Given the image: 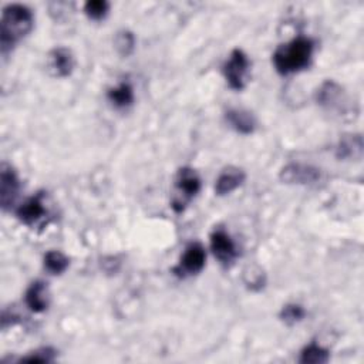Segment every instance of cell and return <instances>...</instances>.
Instances as JSON below:
<instances>
[{
	"label": "cell",
	"instance_id": "52a82bcc",
	"mask_svg": "<svg viewBox=\"0 0 364 364\" xmlns=\"http://www.w3.org/2000/svg\"><path fill=\"white\" fill-rule=\"evenodd\" d=\"M281 179L286 184H315L320 179V172L317 168L303 164H289L281 172Z\"/></svg>",
	"mask_w": 364,
	"mask_h": 364
},
{
	"label": "cell",
	"instance_id": "d6986e66",
	"mask_svg": "<svg viewBox=\"0 0 364 364\" xmlns=\"http://www.w3.org/2000/svg\"><path fill=\"white\" fill-rule=\"evenodd\" d=\"M109 9H110V5L106 2V0H91V2H87L84 5L85 15L93 20L104 19L109 13Z\"/></svg>",
	"mask_w": 364,
	"mask_h": 364
},
{
	"label": "cell",
	"instance_id": "9c48e42d",
	"mask_svg": "<svg viewBox=\"0 0 364 364\" xmlns=\"http://www.w3.org/2000/svg\"><path fill=\"white\" fill-rule=\"evenodd\" d=\"M49 71L51 75L63 78L68 77L74 68V57L66 47H56L49 53Z\"/></svg>",
	"mask_w": 364,
	"mask_h": 364
},
{
	"label": "cell",
	"instance_id": "44dd1931",
	"mask_svg": "<svg viewBox=\"0 0 364 364\" xmlns=\"http://www.w3.org/2000/svg\"><path fill=\"white\" fill-rule=\"evenodd\" d=\"M305 317V309L301 305H286L281 312V319L288 324H295Z\"/></svg>",
	"mask_w": 364,
	"mask_h": 364
},
{
	"label": "cell",
	"instance_id": "7a4b0ae2",
	"mask_svg": "<svg viewBox=\"0 0 364 364\" xmlns=\"http://www.w3.org/2000/svg\"><path fill=\"white\" fill-rule=\"evenodd\" d=\"M315 44L309 37L299 36L282 44L273 54V64L278 73L286 75L306 68L310 64Z\"/></svg>",
	"mask_w": 364,
	"mask_h": 364
},
{
	"label": "cell",
	"instance_id": "4fadbf2b",
	"mask_svg": "<svg viewBox=\"0 0 364 364\" xmlns=\"http://www.w3.org/2000/svg\"><path fill=\"white\" fill-rule=\"evenodd\" d=\"M226 121L231 124V127L238 131L239 134L249 135L256 128V120L252 113L241 109H232L226 111Z\"/></svg>",
	"mask_w": 364,
	"mask_h": 364
},
{
	"label": "cell",
	"instance_id": "7402d4cb",
	"mask_svg": "<svg viewBox=\"0 0 364 364\" xmlns=\"http://www.w3.org/2000/svg\"><path fill=\"white\" fill-rule=\"evenodd\" d=\"M56 350L50 347H43L36 351H33L30 356L22 357V361H29V363H50L54 360Z\"/></svg>",
	"mask_w": 364,
	"mask_h": 364
},
{
	"label": "cell",
	"instance_id": "7c38bea8",
	"mask_svg": "<svg viewBox=\"0 0 364 364\" xmlns=\"http://www.w3.org/2000/svg\"><path fill=\"white\" fill-rule=\"evenodd\" d=\"M245 181V172L241 168L229 166L226 168L217 179L215 184V193L219 197L228 195L233 193L236 188H239Z\"/></svg>",
	"mask_w": 364,
	"mask_h": 364
},
{
	"label": "cell",
	"instance_id": "e0dca14e",
	"mask_svg": "<svg viewBox=\"0 0 364 364\" xmlns=\"http://www.w3.org/2000/svg\"><path fill=\"white\" fill-rule=\"evenodd\" d=\"M329 360H330L329 351L316 343H312L308 347H305L299 358V361L303 364H324Z\"/></svg>",
	"mask_w": 364,
	"mask_h": 364
},
{
	"label": "cell",
	"instance_id": "6da1fadb",
	"mask_svg": "<svg viewBox=\"0 0 364 364\" xmlns=\"http://www.w3.org/2000/svg\"><path fill=\"white\" fill-rule=\"evenodd\" d=\"M33 13L25 5H9L4 9L0 22V46L2 53L8 54L19 40L28 36L33 29Z\"/></svg>",
	"mask_w": 364,
	"mask_h": 364
},
{
	"label": "cell",
	"instance_id": "2e32d148",
	"mask_svg": "<svg viewBox=\"0 0 364 364\" xmlns=\"http://www.w3.org/2000/svg\"><path fill=\"white\" fill-rule=\"evenodd\" d=\"M110 103L117 109H127L134 103V88L130 83L124 81L111 88L107 95Z\"/></svg>",
	"mask_w": 364,
	"mask_h": 364
},
{
	"label": "cell",
	"instance_id": "30bf717a",
	"mask_svg": "<svg viewBox=\"0 0 364 364\" xmlns=\"http://www.w3.org/2000/svg\"><path fill=\"white\" fill-rule=\"evenodd\" d=\"M316 100L323 109H326L329 111L340 110L344 103L343 88L337 83L329 80V81L323 83L322 87L317 90Z\"/></svg>",
	"mask_w": 364,
	"mask_h": 364
},
{
	"label": "cell",
	"instance_id": "8992f818",
	"mask_svg": "<svg viewBox=\"0 0 364 364\" xmlns=\"http://www.w3.org/2000/svg\"><path fill=\"white\" fill-rule=\"evenodd\" d=\"M19 178L12 166L4 164L0 168V204L4 210L12 207L19 193Z\"/></svg>",
	"mask_w": 364,
	"mask_h": 364
},
{
	"label": "cell",
	"instance_id": "5b68a950",
	"mask_svg": "<svg viewBox=\"0 0 364 364\" xmlns=\"http://www.w3.org/2000/svg\"><path fill=\"white\" fill-rule=\"evenodd\" d=\"M205 260H207V253L204 246L195 242L187 246L186 252L181 256L178 266L174 270L179 277L198 275L205 266Z\"/></svg>",
	"mask_w": 364,
	"mask_h": 364
},
{
	"label": "cell",
	"instance_id": "277c9868",
	"mask_svg": "<svg viewBox=\"0 0 364 364\" xmlns=\"http://www.w3.org/2000/svg\"><path fill=\"white\" fill-rule=\"evenodd\" d=\"M248 70H249L248 56L241 49H235L231 53L229 60L224 66V75L232 90H238V91L243 90Z\"/></svg>",
	"mask_w": 364,
	"mask_h": 364
},
{
	"label": "cell",
	"instance_id": "3957f363",
	"mask_svg": "<svg viewBox=\"0 0 364 364\" xmlns=\"http://www.w3.org/2000/svg\"><path fill=\"white\" fill-rule=\"evenodd\" d=\"M175 188L178 195L172 201V208L176 212H182L186 205L201 191V178L193 168H181L175 176Z\"/></svg>",
	"mask_w": 364,
	"mask_h": 364
},
{
	"label": "cell",
	"instance_id": "ac0fdd59",
	"mask_svg": "<svg viewBox=\"0 0 364 364\" xmlns=\"http://www.w3.org/2000/svg\"><path fill=\"white\" fill-rule=\"evenodd\" d=\"M68 265V257L59 250H49L44 256V267L51 275H61L63 272L67 270Z\"/></svg>",
	"mask_w": 364,
	"mask_h": 364
},
{
	"label": "cell",
	"instance_id": "ffe728a7",
	"mask_svg": "<svg viewBox=\"0 0 364 364\" xmlns=\"http://www.w3.org/2000/svg\"><path fill=\"white\" fill-rule=\"evenodd\" d=\"M135 39L130 32H121L116 37V47L121 56H130L134 51Z\"/></svg>",
	"mask_w": 364,
	"mask_h": 364
},
{
	"label": "cell",
	"instance_id": "5bb4252c",
	"mask_svg": "<svg viewBox=\"0 0 364 364\" xmlns=\"http://www.w3.org/2000/svg\"><path fill=\"white\" fill-rule=\"evenodd\" d=\"M26 305L28 308L35 313H42L49 306V295H47V286L44 282L37 281L30 285V288L26 292Z\"/></svg>",
	"mask_w": 364,
	"mask_h": 364
},
{
	"label": "cell",
	"instance_id": "9a60e30c",
	"mask_svg": "<svg viewBox=\"0 0 364 364\" xmlns=\"http://www.w3.org/2000/svg\"><path fill=\"white\" fill-rule=\"evenodd\" d=\"M363 154V138L360 134H353V135H346L340 140L336 155L340 159H358L361 158Z\"/></svg>",
	"mask_w": 364,
	"mask_h": 364
},
{
	"label": "cell",
	"instance_id": "ba28073f",
	"mask_svg": "<svg viewBox=\"0 0 364 364\" xmlns=\"http://www.w3.org/2000/svg\"><path fill=\"white\" fill-rule=\"evenodd\" d=\"M211 249L215 257L224 265L232 263L238 255L232 238L224 229H218L211 235Z\"/></svg>",
	"mask_w": 364,
	"mask_h": 364
},
{
	"label": "cell",
	"instance_id": "8fae6325",
	"mask_svg": "<svg viewBox=\"0 0 364 364\" xmlns=\"http://www.w3.org/2000/svg\"><path fill=\"white\" fill-rule=\"evenodd\" d=\"M18 218L20 219V222H23L25 225H35L37 224L44 215H46V207L43 204V194H37L35 197H32L30 200H28L23 205L19 207V210L16 211Z\"/></svg>",
	"mask_w": 364,
	"mask_h": 364
}]
</instances>
